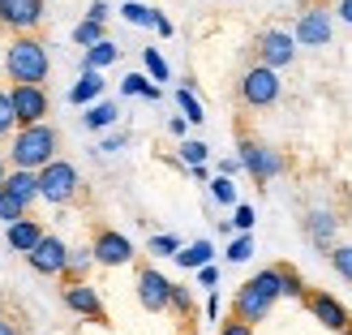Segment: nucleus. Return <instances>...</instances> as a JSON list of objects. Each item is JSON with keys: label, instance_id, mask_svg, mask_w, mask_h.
<instances>
[{"label": "nucleus", "instance_id": "obj_1", "mask_svg": "<svg viewBox=\"0 0 352 335\" xmlns=\"http://www.w3.org/2000/svg\"><path fill=\"white\" fill-rule=\"evenodd\" d=\"M284 296V275H279V267H267V271H258L250 284H245L241 292H236V301H232V318H241V323H262L271 314V305Z\"/></svg>", "mask_w": 352, "mask_h": 335}, {"label": "nucleus", "instance_id": "obj_2", "mask_svg": "<svg viewBox=\"0 0 352 335\" xmlns=\"http://www.w3.org/2000/svg\"><path fill=\"white\" fill-rule=\"evenodd\" d=\"M47 47L39 39H30V34H17V39L9 43L5 52V69H9V78L13 86H39L47 78Z\"/></svg>", "mask_w": 352, "mask_h": 335}, {"label": "nucleus", "instance_id": "obj_3", "mask_svg": "<svg viewBox=\"0 0 352 335\" xmlns=\"http://www.w3.org/2000/svg\"><path fill=\"white\" fill-rule=\"evenodd\" d=\"M9 155H13V168H22V172H43L52 160H56V129H52V125L17 129Z\"/></svg>", "mask_w": 352, "mask_h": 335}, {"label": "nucleus", "instance_id": "obj_4", "mask_svg": "<svg viewBox=\"0 0 352 335\" xmlns=\"http://www.w3.org/2000/svg\"><path fill=\"white\" fill-rule=\"evenodd\" d=\"M74 193H78V168H74V164L52 160V164L39 172V198H43V202L65 206V202H74Z\"/></svg>", "mask_w": 352, "mask_h": 335}, {"label": "nucleus", "instance_id": "obj_5", "mask_svg": "<svg viewBox=\"0 0 352 335\" xmlns=\"http://www.w3.org/2000/svg\"><path fill=\"white\" fill-rule=\"evenodd\" d=\"M241 99L250 103V108H271L279 99V74L267 65H254L250 74L241 78Z\"/></svg>", "mask_w": 352, "mask_h": 335}, {"label": "nucleus", "instance_id": "obj_6", "mask_svg": "<svg viewBox=\"0 0 352 335\" xmlns=\"http://www.w3.org/2000/svg\"><path fill=\"white\" fill-rule=\"evenodd\" d=\"M241 168L254 176V181H275L279 172H284V160H279V151L262 147V142H250L245 138L241 142Z\"/></svg>", "mask_w": 352, "mask_h": 335}, {"label": "nucleus", "instance_id": "obj_7", "mask_svg": "<svg viewBox=\"0 0 352 335\" xmlns=\"http://www.w3.org/2000/svg\"><path fill=\"white\" fill-rule=\"evenodd\" d=\"M9 99H13V112H17V125H22V129L43 125V116H47V95H43V86H13Z\"/></svg>", "mask_w": 352, "mask_h": 335}, {"label": "nucleus", "instance_id": "obj_8", "mask_svg": "<svg viewBox=\"0 0 352 335\" xmlns=\"http://www.w3.org/2000/svg\"><path fill=\"white\" fill-rule=\"evenodd\" d=\"M26 262H30L39 275H65V271H69V245H65L60 237H43V241L26 254Z\"/></svg>", "mask_w": 352, "mask_h": 335}, {"label": "nucleus", "instance_id": "obj_9", "mask_svg": "<svg viewBox=\"0 0 352 335\" xmlns=\"http://www.w3.org/2000/svg\"><path fill=\"white\" fill-rule=\"evenodd\" d=\"M138 301L151 314H164V310H172V284L155 267H142L138 271Z\"/></svg>", "mask_w": 352, "mask_h": 335}, {"label": "nucleus", "instance_id": "obj_10", "mask_svg": "<svg viewBox=\"0 0 352 335\" xmlns=\"http://www.w3.org/2000/svg\"><path fill=\"white\" fill-rule=\"evenodd\" d=\"M258 56H262L267 69H284L296 56V34H288V30H262L258 34Z\"/></svg>", "mask_w": 352, "mask_h": 335}, {"label": "nucleus", "instance_id": "obj_11", "mask_svg": "<svg viewBox=\"0 0 352 335\" xmlns=\"http://www.w3.org/2000/svg\"><path fill=\"white\" fill-rule=\"evenodd\" d=\"M91 250H95V262H103V267H125V262L133 258V245H129V237L112 233V228H99Z\"/></svg>", "mask_w": 352, "mask_h": 335}, {"label": "nucleus", "instance_id": "obj_12", "mask_svg": "<svg viewBox=\"0 0 352 335\" xmlns=\"http://www.w3.org/2000/svg\"><path fill=\"white\" fill-rule=\"evenodd\" d=\"M65 305L82 314V318H91V323H103L108 314H103V301H99V292L86 284V279H69L65 284Z\"/></svg>", "mask_w": 352, "mask_h": 335}, {"label": "nucleus", "instance_id": "obj_13", "mask_svg": "<svg viewBox=\"0 0 352 335\" xmlns=\"http://www.w3.org/2000/svg\"><path fill=\"white\" fill-rule=\"evenodd\" d=\"M305 305H309V314H314V318H318L327 331H340V335H344L348 323H352V318H348V310H344L331 292H309V296H305Z\"/></svg>", "mask_w": 352, "mask_h": 335}, {"label": "nucleus", "instance_id": "obj_14", "mask_svg": "<svg viewBox=\"0 0 352 335\" xmlns=\"http://www.w3.org/2000/svg\"><path fill=\"white\" fill-rule=\"evenodd\" d=\"M0 22L13 30H30L43 22V0H0Z\"/></svg>", "mask_w": 352, "mask_h": 335}, {"label": "nucleus", "instance_id": "obj_15", "mask_svg": "<svg viewBox=\"0 0 352 335\" xmlns=\"http://www.w3.org/2000/svg\"><path fill=\"white\" fill-rule=\"evenodd\" d=\"M296 43H305V47L331 43V13L327 9H305L301 22H296Z\"/></svg>", "mask_w": 352, "mask_h": 335}, {"label": "nucleus", "instance_id": "obj_16", "mask_svg": "<svg viewBox=\"0 0 352 335\" xmlns=\"http://www.w3.org/2000/svg\"><path fill=\"white\" fill-rule=\"evenodd\" d=\"M9 193V198H17L22 206H30L34 198H39V172H22V168H13L9 176H5V185H0Z\"/></svg>", "mask_w": 352, "mask_h": 335}, {"label": "nucleus", "instance_id": "obj_17", "mask_svg": "<svg viewBox=\"0 0 352 335\" xmlns=\"http://www.w3.org/2000/svg\"><path fill=\"white\" fill-rule=\"evenodd\" d=\"M5 237H9V245H13L17 254H30L47 233L39 228V219H17V224H9V233H5Z\"/></svg>", "mask_w": 352, "mask_h": 335}, {"label": "nucleus", "instance_id": "obj_18", "mask_svg": "<svg viewBox=\"0 0 352 335\" xmlns=\"http://www.w3.org/2000/svg\"><path fill=\"white\" fill-rule=\"evenodd\" d=\"M120 56V47L116 43H95V47H86V56H82V74H99V69H108L112 61Z\"/></svg>", "mask_w": 352, "mask_h": 335}, {"label": "nucleus", "instance_id": "obj_19", "mask_svg": "<svg viewBox=\"0 0 352 335\" xmlns=\"http://www.w3.org/2000/svg\"><path fill=\"white\" fill-rule=\"evenodd\" d=\"M210 254H215L210 241H193V245H185V250L176 254V262H181L185 271H202V267H210Z\"/></svg>", "mask_w": 352, "mask_h": 335}, {"label": "nucleus", "instance_id": "obj_20", "mask_svg": "<svg viewBox=\"0 0 352 335\" xmlns=\"http://www.w3.org/2000/svg\"><path fill=\"white\" fill-rule=\"evenodd\" d=\"M305 228H309V241L318 245V250H331V237H336V219H331L327 210H314Z\"/></svg>", "mask_w": 352, "mask_h": 335}, {"label": "nucleus", "instance_id": "obj_21", "mask_svg": "<svg viewBox=\"0 0 352 335\" xmlns=\"http://www.w3.org/2000/svg\"><path fill=\"white\" fill-rule=\"evenodd\" d=\"M103 95V78L99 74H82V82L69 91V103H91V99H99Z\"/></svg>", "mask_w": 352, "mask_h": 335}, {"label": "nucleus", "instance_id": "obj_22", "mask_svg": "<svg viewBox=\"0 0 352 335\" xmlns=\"http://www.w3.org/2000/svg\"><path fill=\"white\" fill-rule=\"evenodd\" d=\"M120 91H125V95H142V99H160V86H155V82H146L142 74H129L125 82H120Z\"/></svg>", "mask_w": 352, "mask_h": 335}, {"label": "nucleus", "instance_id": "obj_23", "mask_svg": "<svg viewBox=\"0 0 352 335\" xmlns=\"http://www.w3.org/2000/svg\"><path fill=\"white\" fill-rule=\"evenodd\" d=\"M120 13H125V22H133V26H160V13L146 9V5H138V0H129Z\"/></svg>", "mask_w": 352, "mask_h": 335}, {"label": "nucleus", "instance_id": "obj_24", "mask_svg": "<svg viewBox=\"0 0 352 335\" xmlns=\"http://www.w3.org/2000/svg\"><path fill=\"white\" fill-rule=\"evenodd\" d=\"M116 120V103H95L91 112H86V129H108Z\"/></svg>", "mask_w": 352, "mask_h": 335}, {"label": "nucleus", "instance_id": "obj_25", "mask_svg": "<svg viewBox=\"0 0 352 335\" xmlns=\"http://www.w3.org/2000/svg\"><path fill=\"white\" fill-rule=\"evenodd\" d=\"M176 103H181V112H185V120H193V125H198V120H206V112H202V103L193 99V91H189V86H181V91H176Z\"/></svg>", "mask_w": 352, "mask_h": 335}, {"label": "nucleus", "instance_id": "obj_26", "mask_svg": "<svg viewBox=\"0 0 352 335\" xmlns=\"http://www.w3.org/2000/svg\"><path fill=\"white\" fill-rule=\"evenodd\" d=\"M74 43H78V47H95V43H103V26H99V22H78Z\"/></svg>", "mask_w": 352, "mask_h": 335}, {"label": "nucleus", "instance_id": "obj_27", "mask_svg": "<svg viewBox=\"0 0 352 335\" xmlns=\"http://www.w3.org/2000/svg\"><path fill=\"white\" fill-rule=\"evenodd\" d=\"M91 262H95V250H69V271H65V275H69V279H82Z\"/></svg>", "mask_w": 352, "mask_h": 335}, {"label": "nucleus", "instance_id": "obj_28", "mask_svg": "<svg viewBox=\"0 0 352 335\" xmlns=\"http://www.w3.org/2000/svg\"><path fill=\"white\" fill-rule=\"evenodd\" d=\"M210 198L223 202V206H232V202H236V185H232V176H215V181H210Z\"/></svg>", "mask_w": 352, "mask_h": 335}, {"label": "nucleus", "instance_id": "obj_29", "mask_svg": "<svg viewBox=\"0 0 352 335\" xmlns=\"http://www.w3.org/2000/svg\"><path fill=\"white\" fill-rule=\"evenodd\" d=\"M185 245L176 241V237H168V233H160V237H151V254H160V258H176Z\"/></svg>", "mask_w": 352, "mask_h": 335}, {"label": "nucleus", "instance_id": "obj_30", "mask_svg": "<svg viewBox=\"0 0 352 335\" xmlns=\"http://www.w3.org/2000/svg\"><path fill=\"white\" fill-rule=\"evenodd\" d=\"M331 267L352 284V245H336V250H331Z\"/></svg>", "mask_w": 352, "mask_h": 335}, {"label": "nucleus", "instance_id": "obj_31", "mask_svg": "<svg viewBox=\"0 0 352 335\" xmlns=\"http://www.w3.org/2000/svg\"><path fill=\"white\" fill-rule=\"evenodd\" d=\"M0 219H5V224H17V219H26V206L17 202V198H9L5 189H0Z\"/></svg>", "mask_w": 352, "mask_h": 335}, {"label": "nucleus", "instance_id": "obj_32", "mask_svg": "<svg viewBox=\"0 0 352 335\" xmlns=\"http://www.w3.org/2000/svg\"><path fill=\"white\" fill-rule=\"evenodd\" d=\"M142 61H146V69H151V78H155V82H168V61H164L155 47L142 52Z\"/></svg>", "mask_w": 352, "mask_h": 335}, {"label": "nucleus", "instance_id": "obj_33", "mask_svg": "<svg viewBox=\"0 0 352 335\" xmlns=\"http://www.w3.org/2000/svg\"><path fill=\"white\" fill-rule=\"evenodd\" d=\"M13 125H17V112H13V99L0 91V138L5 133H13Z\"/></svg>", "mask_w": 352, "mask_h": 335}, {"label": "nucleus", "instance_id": "obj_34", "mask_svg": "<svg viewBox=\"0 0 352 335\" xmlns=\"http://www.w3.org/2000/svg\"><path fill=\"white\" fill-rule=\"evenodd\" d=\"M250 254H254V241H250V233H241L232 245H228V262H245Z\"/></svg>", "mask_w": 352, "mask_h": 335}, {"label": "nucleus", "instance_id": "obj_35", "mask_svg": "<svg viewBox=\"0 0 352 335\" xmlns=\"http://www.w3.org/2000/svg\"><path fill=\"white\" fill-rule=\"evenodd\" d=\"M181 160H185L189 168H202V164H206V142H185V147H181Z\"/></svg>", "mask_w": 352, "mask_h": 335}, {"label": "nucleus", "instance_id": "obj_36", "mask_svg": "<svg viewBox=\"0 0 352 335\" xmlns=\"http://www.w3.org/2000/svg\"><path fill=\"white\" fill-rule=\"evenodd\" d=\"M279 275H284V296H305V284L292 267H279Z\"/></svg>", "mask_w": 352, "mask_h": 335}, {"label": "nucleus", "instance_id": "obj_37", "mask_svg": "<svg viewBox=\"0 0 352 335\" xmlns=\"http://www.w3.org/2000/svg\"><path fill=\"white\" fill-rule=\"evenodd\" d=\"M172 310H176V314H189V310H193L189 288H185V284H172Z\"/></svg>", "mask_w": 352, "mask_h": 335}, {"label": "nucleus", "instance_id": "obj_38", "mask_svg": "<svg viewBox=\"0 0 352 335\" xmlns=\"http://www.w3.org/2000/svg\"><path fill=\"white\" fill-rule=\"evenodd\" d=\"M232 224L241 228V233H250V228H254V206H245V202H241V206H236V215H232Z\"/></svg>", "mask_w": 352, "mask_h": 335}, {"label": "nucleus", "instance_id": "obj_39", "mask_svg": "<svg viewBox=\"0 0 352 335\" xmlns=\"http://www.w3.org/2000/svg\"><path fill=\"white\" fill-rule=\"evenodd\" d=\"M219 335H254V327H250V323H241V318H228V323L219 327Z\"/></svg>", "mask_w": 352, "mask_h": 335}, {"label": "nucleus", "instance_id": "obj_40", "mask_svg": "<svg viewBox=\"0 0 352 335\" xmlns=\"http://www.w3.org/2000/svg\"><path fill=\"white\" fill-rule=\"evenodd\" d=\"M103 17H108V5H103V0H95L91 13H86V22H99V26H103Z\"/></svg>", "mask_w": 352, "mask_h": 335}, {"label": "nucleus", "instance_id": "obj_41", "mask_svg": "<svg viewBox=\"0 0 352 335\" xmlns=\"http://www.w3.org/2000/svg\"><path fill=\"white\" fill-rule=\"evenodd\" d=\"M198 279H202L206 288H215V284H219V271H215V267H202V271H198Z\"/></svg>", "mask_w": 352, "mask_h": 335}, {"label": "nucleus", "instance_id": "obj_42", "mask_svg": "<svg viewBox=\"0 0 352 335\" xmlns=\"http://www.w3.org/2000/svg\"><path fill=\"white\" fill-rule=\"evenodd\" d=\"M125 142H129V138H125V133H116V138H108V142H103L99 151H120V147H125Z\"/></svg>", "mask_w": 352, "mask_h": 335}, {"label": "nucleus", "instance_id": "obj_43", "mask_svg": "<svg viewBox=\"0 0 352 335\" xmlns=\"http://www.w3.org/2000/svg\"><path fill=\"white\" fill-rule=\"evenodd\" d=\"M340 17H344V22L352 26V0H340Z\"/></svg>", "mask_w": 352, "mask_h": 335}, {"label": "nucleus", "instance_id": "obj_44", "mask_svg": "<svg viewBox=\"0 0 352 335\" xmlns=\"http://www.w3.org/2000/svg\"><path fill=\"white\" fill-rule=\"evenodd\" d=\"M0 335H17V331H13V323H0Z\"/></svg>", "mask_w": 352, "mask_h": 335}, {"label": "nucleus", "instance_id": "obj_45", "mask_svg": "<svg viewBox=\"0 0 352 335\" xmlns=\"http://www.w3.org/2000/svg\"><path fill=\"white\" fill-rule=\"evenodd\" d=\"M0 185H5V164H0Z\"/></svg>", "mask_w": 352, "mask_h": 335}, {"label": "nucleus", "instance_id": "obj_46", "mask_svg": "<svg viewBox=\"0 0 352 335\" xmlns=\"http://www.w3.org/2000/svg\"><path fill=\"white\" fill-rule=\"evenodd\" d=\"M344 335H352V327H348V331H344Z\"/></svg>", "mask_w": 352, "mask_h": 335}]
</instances>
